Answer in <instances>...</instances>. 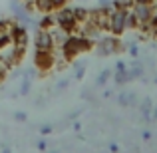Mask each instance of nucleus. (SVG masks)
Segmentation results:
<instances>
[{
	"mask_svg": "<svg viewBox=\"0 0 157 153\" xmlns=\"http://www.w3.org/2000/svg\"><path fill=\"white\" fill-rule=\"evenodd\" d=\"M12 42L20 48H28L30 38H28V28L24 24H18V22L14 24V28H12Z\"/></svg>",
	"mask_w": 157,
	"mask_h": 153,
	"instance_id": "obj_9",
	"label": "nucleus"
},
{
	"mask_svg": "<svg viewBox=\"0 0 157 153\" xmlns=\"http://www.w3.org/2000/svg\"><path fill=\"white\" fill-rule=\"evenodd\" d=\"M155 84H157V80H155Z\"/></svg>",
	"mask_w": 157,
	"mask_h": 153,
	"instance_id": "obj_29",
	"label": "nucleus"
},
{
	"mask_svg": "<svg viewBox=\"0 0 157 153\" xmlns=\"http://www.w3.org/2000/svg\"><path fill=\"white\" fill-rule=\"evenodd\" d=\"M149 107H151V100H145V101H143V107H141V109H143V115H145V117H149V113H151Z\"/></svg>",
	"mask_w": 157,
	"mask_h": 153,
	"instance_id": "obj_19",
	"label": "nucleus"
},
{
	"mask_svg": "<svg viewBox=\"0 0 157 153\" xmlns=\"http://www.w3.org/2000/svg\"><path fill=\"white\" fill-rule=\"evenodd\" d=\"M94 48H96V52L100 54V56H111V54H119L125 50V44L119 40V36H100V38L96 40V44H94Z\"/></svg>",
	"mask_w": 157,
	"mask_h": 153,
	"instance_id": "obj_1",
	"label": "nucleus"
},
{
	"mask_svg": "<svg viewBox=\"0 0 157 153\" xmlns=\"http://www.w3.org/2000/svg\"><path fill=\"white\" fill-rule=\"evenodd\" d=\"M34 6H36V12H40V14L54 12V6H52L50 0H34Z\"/></svg>",
	"mask_w": 157,
	"mask_h": 153,
	"instance_id": "obj_11",
	"label": "nucleus"
},
{
	"mask_svg": "<svg viewBox=\"0 0 157 153\" xmlns=\"http://www.w3.org/2000/svg\"><path fill=\"white\" fill-rule=\"evenodd\" d=\"M109 76H111V72H109V70H104V72H101L100 76H98V82H96V84H98V86H104L105 82L109 80Z\"/></svg>",
	"mask_w": 157,
	"mask_h": 153,
	"instance_id": "obj_17",
	"label": "nucleus"
},
{
	"mask_svg": "<svg viewBox=\"0 0 157 153\" xmlns=\"http://www.w3.org/2000/svg\"><path fill=\"white\" fill-rule=\"evenodd\" d=\"M127 30H137V20L131 10H125V32Z\"/></svg>",
	"mask_w": 157,
	"mask_h": 153,
	"instance_id": "obj_13",
	"label": "nucleus"
},
{
	"mask_svg": "<svg viewBox=\"0 0 157 153\" xmlns=\"http://www.w3.org/2000/svg\"><path fill=\"white\" fill-rule=\"evenodd\" d=\"M24 54H26V48L16 46L14 42H6L4 46H0V62L6 64L8 68H14V66H20Z\"/></svg>",
	"mask_w": 157,
	"mask_h": 153,
	"instance_id": "obj_2",
	"label": "nucleus"
},
{
	"mask_svg": "<svg viewBox=\"0 0 157 153\" xmlns=\"http://www.w3.org/2000/svg\"><path fill=\"white\" fill-rule=\"evenodd\" d=\"M127 70V66L123 64V62H117V64H115V72H125Z\"/></svg>",
	"mask_w": 157,
	"mask_h": 153,
	"instance_id": "obj_22",
	"label": "nucleus"
},
{
	"mask_svg": "<svg viewBox=\"0 0 157 153\" xmlns=\"http://www.w3.org/2000/svg\"><path fill=\"white\" fill-rule=\"evenodd\" d=\"M38 149H40V151L46 149V141H38Z\"/></svg>",
	"mask_w": 157,
	"mask_h": 153,
	"instance_id": "obj_27",
	"label": "nucleus"
},
{
	"mask_svg": "<svg viewBox=\"0 0 157 153\" xmlns=\"http://www.w3.org/2000/svg\"><path fill=\"white\" fill-rule=\"evenodd\" d=\"M54 20H56V26H60L62 30H66L68 34H76L78 20H76V16H74L72 6H62V8H58V10H54Z\"/></svg>",
	"mask_w": 157,
	"mask_h": 153,
	"instance_id": "obj_3",
	"label": "nucleus"
},
{
	"mask_svg": "<svg viewBox=\"0 0 157 153\" xmlns=\"http://www.w3.org/2000/svg\"><path fill=\"white\" fill-rule=\"evenodd\" d=\"M64 88H68V80H62L60 84H58V90H64Z\"/></svg>",
	"mask_w": 157,
	"mask_h": 153,
	"instance_id": "obj_25",
	"label": "nucleus"
},
{
	"mask_svg": "<svg viewBox=\"0 0 157 153\" xmlns=\"http://www.w3.org/2000/svg\"><path fill=\"white\" fill-rule=\"evenodd\" d=\"M111 10V8H109ZM109 10L107 8H94V10H90V22L92 24H96L98 28H100L101 32H105V30H109Z\"/></svg>",
	"mask_w": 157,
	"mask_h": 153,
	"instance_id": "obj_7",
	"label": "nucleus"
},
{
	"mask_svg": "<svg viewBox=\"0 0 157 153\" xmlns=\"http://www.w3.org/2000/svg\"><path fill=\"white\" fill-rule=\"evenodd\" d=\"M113 80H115V84H117V86H121V84H125V82H129V80H127V70H125V72H115Z\"/></svg>",
	"mask_w": 157,
	"mask_h": 153,
	"instance_id": "obj_16",
	"label": "nucleus"
},
{
	"mask_svg": "<svg viewBox=\"0 0 157 153\" xmlns=\"http://www.w3.org/2000/svg\"><path fill=\"white\" fill-rule=\"evenodd\" d=\"M111 4H113V8H117V10H131L133 8V0H111Z\"/></svg>",
	"mask_w": 157,
	"mask_h": 153,
	"instance_id": "obj_15",
	"label": "nucleus"
},
{
	"mask_svg": "<svg viewBox=\"0 0 157 153\" xmlns=\"http://www.w3.org/2000/svg\"><path fill=\"white\" fill-rule=\"evenodd\" d=\"M28 92H30V78H26V80H24V84H22V90H20V94H22V96H26Z\"/></svg>",
	"mask_w": 157,
	"mask_h": 153,
	"instance_id": "obj_18",
	"label": "nucleus"
},
{
	"mask_svg": "<svg viewBox=\"0 0 157 153\" xmlns=\"http://www.w3.org/2000/svg\"><path fill=\"white\" fill-rule=\"evenodd\" d=\"M153 36H155V40H157V28H155V32H153Z\"/></svg>",
	"mask_w": 157,
	"mask_h": 153,
	"instance_id": "obj_28",
	"label": "nucleus"
},
{
	"mask_svg": "<svg viewBox=\"0 0 157 153\" xmlns=\"http://www.w3.org/2000/svg\"><path fill=\"white\" fill-rule=\"evenodd\" d=\"M14 117L18 119V121H26V113H22V111H18V113H14Z\"/></svg>",
	"mask_w": 157,
	"mask_h": 153,
	"instance_id": "obj_23",
	"label": "nucleus"
},
{
	"mask_svg": "<svg viewBox=\"0 0 157 153\" xmlns=\"http://www.w3.org/2000/svg\"><path fill=\"white\" fill-rule=\"evenodd\" d=\"M135 4H153L155 0H133Z\"/></svg>",
	"mask_w": 157,
	"mask_h": 153,
	"instance_id": "obj_26",
	"label": "nucleus"
},
{
	"mask_svg": "<svg viewBox=\"0 0 157 153\" xmlns=\"http://www.w3.org/2000/svg\"><path fill=\"white\" fill-rule=\"evenodd\" d=\"M107 32L113 36L125 34V10H117V8L109 10V30Z\"/></svg>",
	"mask_w": 157,
	"mask_h": 153,
	"instance_id": "obj_5",
	"label": "nucleus"
},
{
	"mask_svg": "<svg viewBox=\"0 0 157 153\" xmlns=\"http://www.w3.org/2000/svg\"><path fill=\"white\" fill-rule=\"evenodd\" d=\"M141 76H143L141 64H133L129 70H127V80H135V78H141Z\"/></svg>",
	"mask_w": 157,
	"mask_h": 153,
	"instance_id": "obj_14",
	"label": "nucleus"
},
{
	"mask_svg": "<svg viewBox=\"0 0 157 153\" xmlns=\"http://www.w3.org/2000/svg\"><path fill=\"white\" fill-rule=\"evenodd\" d=\"M34 48L40 50V52H52L54 48H56L50 30H46V28H38V30H36V34H34Z\"/></svg>",
	"mask_w": 157,
	"mask_h": 153,
	"instance_id": "obj_6",
	"label": "nucleus"
},
{
	"mask_svg": "<svg viewBox=\"0 0 157 153\" xmlns=\"http://www.w3.org/2000/svg\"><path fill=\"white\" fill-rule=\"evenodd\" d=\"M34 66L42 72H50L54 66H58V54L56 52H34Z\"/></svg>",
	"mask_w": 157,
	"mask_h": 153,
	"instance_id": "obj_4",
	"label": "nucleus"
},
{
	"mask_svg": "<svg viewBox=\"0 0 157 153\" xmlns=\"http://www.w3.org/2000/svg\"><path fill=\"white\" fill-rule=\"evenodd\" d=\"M74 16H76L78 24L86 22V20L90 18V10H88V8H82V6H76V8H74Z\"/></svg>",
	"mask_w": 157,
	"mask_h": 153,
	"instance_id": "obj_12",
	"label": "nucleus"
},
{
	"mask_svg": "<svg viewBox=\"0 0 157 153\" xmlns=\"http://www.w3.org/2000/svg\"><path fill=\"white\" fill-rule=\"evenodd\" d=\"M16 20H0V46L12 40V28H14Z\"/></svg>",
	"mask_w": 157,
	"mask_h": 153,
	"instance_id": "obj_10",
	"label": "nucleus"
},
{
	"mask_svg": "<svg viewBox=\"0 0 157 153\" xmlns=\"http://www.w3.org/2000/svg\"><path fill=\"white\" fill-rule=\"evenodd\" d=\"M129 54H131V56H133V58H137V54H139V48H137V44H129Z\"/></svg>",
	"mask_w": 157,
	"mask_h": 153,
	"instance_id": "obj_20",
	"label": "nucleus"
},
{
	"mask_svg": "<svg viewBox=\"0 0 157 153\" xmlns=\"http://www.w3.org/2000/svg\"><path fill=\"white\" fill-rule=\"evenodd\" d=\"M131 12H133L135 20H137V28H139L141 24H145L147 20L157 12V6H155V2L153 4H133Z\"/></svg>",
	"mask_w": 157,
	"mask_h": 153,
	"instance_id": "obj_8",
	"label": "nucleus"
},
{
	"mask_svg": "<svg viewBox=\"0 0 157 153\" xmlns=\"http://www.w3.org/2000/svg\"><path fill=\"white\" fill-rule=\"evenodd\" d=\"M100 8H113V4H111V0H100Z\"/></svg>",
	"mask_w": 157,
	"mask_h": 153,
	"instance_id": "obj_21",
	"label": "nucleus"
},
{
	"mask_svg": "<svg viewBox=\"0 0 157 153\" xmlns=\"http://www.w3.org/2000/svg\"><path fill=\"white\" fill-rule=\"evenodd\" d=\"M40 131H42V135L50 133V131H52V125H42V127H40Z\"/></svg>",
	"mask_w": 157,
	"mask_h": 153,
	"instance_id": "obj_24",
	"label": "nucleus"
}]
</instances>
